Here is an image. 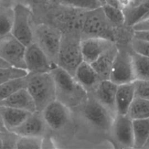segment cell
<instances>
[{"instance_id":"20","label":"cell","mask_w":149,"mask_h":149,"mask_svg":"<svg viewBox=\"0 0 149 149\" xmlns=\"http://www.w3.org/2000/svg\"><path fill=\"white\" fill-rule=\"evenodd\" d=\"M125 18V25L132 27L141 21L149 12V0L136 5H129L123 9Z\"/></svg>"},{"instance_id":"7","label":"cell","mask_w":149,"mask_h":149,"mask_svg":"<svg viewBox=\"0 0 149 149\" xmlns=\"http://www.w3.org/2000/svg\"><path fill=\"white\" fill-rule=\"evenodd\" d=\"M13 9L14 19L10 33L27 46L33 41V11L26 3H16Z\"/></svg>"},{"instance_id":"1","label":"cell","mask_w":149,"mask_h":149,"mask_svg":"<svg viewBox=\"0 0 149 149\" xmlns=\"http://www.w3.org/2000/svg\"><path fill=\"white\" fill-rule=\"evenodd\" d=\"M41 112L56 147L69 148L73 125L72 109L55 100Z\"/></svg>"},{"instance_id":"25","label":"cell","mask_w":149,"mask_h":149,"mask_svg":"<svg viewBox=\"0 0 149 149\" xmlns=\"http://www.w3.org/2000/svg\"><path fill=\"white\" fill-rule=\"evenodd\" d=\"M13 6L0 3V38L11 33L14 19Z\"/></svg>"},{"instance_id":"2","label":"cell","mask_w":149,"mask_h":149,"mask_svg":"<svg viewBox=\"0 0 149 149\" xmlns=\"http://www.w3.org/2000/svg\"><path fill=\"white\" fill-rule=\"evenodd\" d=\"M51 73L54 80L56 100L72 109L87 99L88 93L73 76L58 66L53 68Z\"/></svg>"},{"instance_id":"22","label":"cell","mask_w":149,"mask_h":149,"mask_svg":"<svg viewBox=\"0 0 149 149\" xmlns=\"http://www.w3.org/2000/svg\"><path fill=\"white\" fill-rule=\"evenodd\" d=\"M131 56L135 80H149V57L131 49Z\"/></svg>"},{"instance_id":"40","label":"cell","mask_w":149,"mask_h":149,"mask_svg":"<svg viewBox=\"0 0 149 149\" xmlns=\"http://www.w3.org/2000/svg\"><path fill=\"white\" fill-rule=\"evenodd\" d=\"M144 1H146V0H133L132 3L130 4V5H136V4H138L141 2H143Z\"/></svg>"},{"instance_id":"5","label":"cell","mask_w":149,"mask_h":149,"mask_svg":"<svg viewBox=\"0 0 149 149\" xmlns=\"http://www.w3.org/2000/svg\"><path fill=\"white\" fill-rule=\"evenodd\" d=\"M33 41L57 66L62 33L56 27L44 22H33Z\"/></svg>"},{"instance_id":"14","label":"cell","mask_w":149,"mask_h":149,"mask_svg":"<svg viewBox=\"0 0 149 149\" xmlns=\"http://www.w3.org/2000/svg\"><path fill=\"white\" fill-rule=\"evenodd\" d=\"M118 84L110 79L101 80L91 94L98 102L104 106L115 117L116 94Z\"/></svg>"},{"instance_id":"32","label":"cell","mask_w":149,"mask_h":149,"mask_svg":"<svg viewBox=\"0 0 149 149\" xmlns=\"http://www.w3.org/2000/svg\"><path fill=\"white\" fill-rule=\"evenodd\" d=\"M136 96L149 100V80H135Z\"/></svg>"},{"instance_id":"43","label":"cell","mask_w":149,"mask_h":149,"mask_svg":"<svg viewBox=\"0 0 149 149\" xmlns=\"http://www.w3.org/2000/svg\"><path fill=\"white\" fill-rule=\"evenodd\" d=\"M100 1L101 2V5H102V6L105 3V0H100Z\"/></svg>"},{"instance_id":"17","label":"cell","mask_w":149,"mask_h":149,"mask_svg":"<svg viewBox=\"0 0 149 149\" xmlns=\"http://www.w3.org/2000/svg\"><path fill=\"white\" fill-rule=\"evenodd\" d=\"M134 83L118 85L116 94V115H127L130 106L136 97Z\"/></svg>"},{"instance_id":"28","label":"cell","mask_w":149,"mask_h":149,"mask_svg":"<svg viewBox=\"0 0 149 149\" xmlns=\"http://www.w3.org/2000/svg\"><path fill=\"white\" fill-rule=\"evenodd\" d=\"M61 3L75 8L89 10L102 6L100 0H58Z\"/></svg>"},{"instance_id":"11","label":"cell","mask_w":149,"mask_h":149,"mask_svg":"<svg viewBox=\"0 0 149 149\" xmlns=\"http://www.w3.org/2000/svg\"><path fill=\"white\" fill-rule=\"evenodd\" d=\"M111 132L118 144L123 147L134 148L132 119L127 115L117 114L115 116Z\"/></svg>"},{"instance_id":"26","label":"cell","mask_w":149,"mask_h":149,"mask_svg":"<svg viewBox=\"0 0 149 149\" xmlns=\"http://www.w3.org/2000/svg\"><path fill=\"white\" fill-rule=\"evenodd\" d=\"M104 12L109 22L116 28L125 26V18L123 9L107 3L102 6Z\"/></svg>"},{"instance_id":"18","label":"cell","mask_w":149,"mask_h":149,"mask_svg":"<svg viewBox=\"0 0 149 149\" xmlns=\"http://www.w3.org/2000/svg\"><path fill=\"white\" fill-rule=\"evenodd\" d=\"M117 51L118 47L115 43L91 63L102 80L109 79L111 68Z\"/></svg>"},{"instance_id":"10","label":"cell","mask_w":149,"mask_h":149,"mask_svg":"<svg viewBox=\"0 0 149 149\" xmlns=\"http://www.w3.org/2000/svg\"><path fill=\"white\" fill-rule=\"evenodd\" d=\"M24 63L28 73L51 72L54 65L44 52L33 42L26 47Z\"/></svg>"},{"instance_id":"15","label":"cell","mask_w":149,"mask_h":149,"mask_svg":"<svg viewBox=\"0 0 149 149\" xmlns=\"http://www.w3.org/2000/svg\"><path fill=\"white\" fill-rule=\"evenodd\" d=\"M73 76L88 94L95 90L102 80L92 65L84 61L76 70Z\"/></svg>"},{"instance_id":"4","label":"cell","mask_w":149,"mask_h":149,"mask_svg":"<svg viewBox=\"0 0 149 149\" xmlns=\"http://www.w3.org/2000/svg\"><path fill=\"white\" fill-rule=\"evenodd\" d=\"M26 88L35 102L37 111H42L56 100L55 83L51 72L28 73Z\"/></svg>"},{"instance_id":"36","label":"cell","mask_w":149,"mask_h":149,"mask_svg":"<svg viewBox=\"0 0 149 149\" xmlns=\"http://www.w3.org/2000/svg\"><path fill=\"white\" fill-rule=\"evenodd\" d=\"M26 0H0V3L14 6L18 3H26Z\"/></svg>"},{"instance_id":"31","label":"cell","mask_w":149,"mask_h":149,"mask_svg":"<svg viewBox=\"0 0 149 149\" xmlns=\"http://www.w3.org/2000/svg\"><path fill=\"white\" fill-rule=\"evenodd\" d=\"M2 148H16L19 136L15 132L5 130L1 132Z\"/></svg>"},{"instance_id":"34","label":"cell","mask_w":149,"mask_h":149,"mask_svg":"<svg viewBox=\"0 0 149 149\" xmlns=\"http://www.w3.org/2000/svg\"><path fill=\"white\" fill-rule=\"evenodd\" d=\"M133 36L149 41V31H133Z\"/></svg>"},{"instance_id":"3","label":"cell","mask_w":149,"mask_h":149,"mask_svg":"<svg viewBox=\"0 0 149 149\" xmlns=\"http://www.w3.org/2000/svg\"><path fill=\"white\" fill-rule=\"evenodd\" d=\"M118 28L115 27L109 22L102 6L86 10L80 33L81 40L91 37H100L116 42Z\"/></svg>"},{"instance_id":"6","label":"cell","mask_w":149,"mask_h":149,"mask_svg":"<svg viewBox=\"0 0 149 149\" xmlns=\"http://www.w3.org/2000/svg\"><path fill=\"white\" fill-rule=\"evenodd\" d=\"M81 37L77 34H62L59 50L57 66L72 76L83 61L81 47Z\"/></svg>"},{"instance_id":"27","label":"cell","mask_w":149,"mask_h":149,"mask_svg":"<svg viewBox=\"0 0 149 149\" xmlns=\"http://www.w3.org/2000/svg\"><path fill=\"white\" fill-rule=\"evenodd\" d=\"M43 137L34 136H19L16 148L41 149L42 147Z\"/></svg>"},{"instance_id":"24","label":"cell","mask_w":149,"mask_h":149,"mask_svg":"<svg viewBox=\"0 0 149 149\" xmlns=\"http://www.w3.org/2000/svg\"><path fill=\"white\" fill-rule=\"evenodd\" d=\"M27 75L10 79L1 83L0 84V101L8 98L17 91L26 88Z\"/></svg>"},{"instance_id":"29","label":"cell","mask_w":149,"mask_h":149,"mask_svg":"<svg viewBox=\"0 0 149 149\" xmlns=\"http://www.w3.org/2000/svg\"><path fill=\"white\" fill-rule=\"evenodd\" d=\"M28 72L25 69L12 66L0 68V84L10 79L26 76Z\"/></svg>"},{"instance_id":"12","label":"cell","mask_w":149,"mask_h":149,"mask_svg":"<svg viewBox=\"0 0 149 149\" xmlns=\"http://www.w3.org/2000/svg\"><path fill=\"white\" fill-rule=\"evenodd\" d=\"M10 131L19 136L44 137L50 134L42 112L38 111L31 112L20 126Z\"/></svg>"},{"instance_id":"33","label":"cell","mask_w":149,"mask_h":149,"mask_svg":"<svg viewBox=\"0 0 149 149\" xmlns=\"http://www.w3.org/2000/svg\"><path fill=\"white\" fill-rule=\"evenodd\" d=\"M132 28L133 31H149V19L140 21Z\"/></svg>"},{"instance_id":"8","label":"cell","mask_w":149,"mask_h":149,"mask_svg":"<svg viewBox=\"0 0 149 149\" xmlns=\"http://www.w3.org/2000/svg\"><path fill=\"white\" fill-rule=\"evenodd\" d=\"M117 45V44H116ZM118 51L111 70L109 79L116 84L135 81L130 51L123 46L118 45Z\"/></svg>"},{"instance_id":"38","label":"cell","mask_w":149,"mask_h":149,"mask_svg":"<svg viewBox=\"0 0 149 149\" xmlns=\"http://www.w3.org/2000/svg\"><path fill=\"white\" fill-rule=\"evenodd\" d=\"M10 66L6 63L5 61H4L3 59H2L0 58V68H6V67H10Z\"/></svg>"},{"instance_id":"30","label":"cell","mask_w":149,"mask_h":149,"mask_svg":"<svg viewBox=\"0 0 149 149\" xmlns=\"http://www.w3.org/2000/svg\"><path fill=\"white\" fill-rule=\"evenodd\" d=\"M130 44V47L134 52L149 57V41L133 36Z\"/></svg>"},{"instance_id":"21","label":"cell","mask_w":149,"mask_h":149,"mask_svg":"<svg viewBox=\"0 0 149 149\" xmlns=\"http://www.w3.org/2000/svg\"><path fill=\"white\" fill-rule=\"evenodd\" d=\"M134 148L145 147L149 140V119L132 120Z\"/></svg>"},{"instance_id":"19","label":"cell","mask_w":149,"mask_h":149,"mask_svg":"<svg viewBox=\"0 0 149 149\" xmlns=\"http://www.w3.org/2000/svg\"><path fill=\"white\" fill-rule=\"evenodd\" d=\"M3 125L6 130H12L20 126L31 112L16 108L0 105Z\"/></svg>"},{"instance_id":"35","label":"cell","mask_w":149,"mask_h":149,"mask_svg":"<svg viewBox=\"0 0 149 149\" xmlns=\"http://www.w3.org/2000/svg\"><path fill=\"white\" fill-rule=\"evenodd\" d=\"M105 3L113 7L123 9V6L119 0H105Z\"/></svg>"},{"instance_id":"44","label":"cell","mask_w":149,"mask_h":149,"mask_svg":"<svg viewBox=\"0 0 149 149\" xmlns=\"http://www.w3.org/2000/svg\"><path fill=\"white\" fill-rule=\"evenodd\" d=\"M149 147V140H148V142H147V144H146L145 147Z\"/></svg>"},{"instance_id":"41","label":"cell","mask_w":149,"mask_h":149,"mask_svg":"<svg viewBox=\"0 0 149 149\" xmlns=\"http://www.w3.org/2000/svg\"><path fill=\"white\" fill-rule=\"evenodd\" d=\"M149 19V12L146 14V15L144 17V18L141 20H144V19Z\"/></svg>"},{"instance_id":"37","label":"cell","mask_w":149,"mask_h":149,"mask_svg":"<svg viewBox=\"0 0 149 149\" xmlns=\"http://www.w3.org/2000/svg\"><path fill=\"white\" fill-rule=\"evenodd\" d=\"M119 1L120 2L121 5H122L123 9L125 7L130 5L132 3L133 0H119Z\"/></svg>"},{"instance_id":"42","label":"cell","mask_w":149,"mask_h":149,"mask_svg":"<svg viewBox=\"0 0 149 149\" xmlns=\"http://www.w3.org/2000/svg\"><path fill=\"white\" fill-rule=\"evenodd\" d=\"M1 132H0V148H2V138H1Z\"/></svg>"},{"instance_id":"39","label":"cell","mask_w":149,"mask_h":149,"mask_svg":"<svg viewBox=\"0 0 149 149\" xmlns=\"http://www.w3.org/2000/svg\"><path fill=\"white\" fill-rule=\"evenodd\" d=\"M5 130H6V129H5L4 125H3V123L2 116H1V109H0V132L3 131Z\"/></svg>"},{"instance_id":"16","label":"cell","mask_w":149,"mask_h":149,"mask_svg":"<svg viewBox=\"0 0 149 149\" xmlns=\"http://www.w3.org/2000/svg\"><path fill=\"white\" fill-rule=\"evenodd\" d=\"M0 105L16 108L33 112L37 111L35 102L26 88H22L0 101Z\"/></svg>"},{"instance_id":"13","label":"cell","mask_w":149,"mask_h":149,"mask_svg":"<svg viewBox=\"0 0 149 149\" xmlns=\"http://www.w3.org/2000/svg\"><path fill=\"white\" fill-rule=\"evenodd\" d=\"M116 42L100 37L81 40L80 47L84 61L91 63Z\"/></svg>"},{"instance_id":"23","label":"cell","mask_w":149,"mask_h":149,"mask_svg":"<svg viewBox=\"0 0 149 149\" xmlns=\"http://www.w3.org/2000/svg\"><path fill=\"white\" fill-rule=\"evenodd\" d=\"M127 115L132 120L149 119V100L136 96Z\"/></svg>"},{"instance_id":"9","label":"cell","mask_w":149,"mask_h":149,"mask_svg":"<svg viewBox=\"0 0 149 149\" xmlns=\"http://www.w3.org/2000/svg\"><path fill=\"white\" fill-rule=\"evenodd\" d=\"M26 47L25 45L10 33L0 38V58L10 66L26 70Z\"/></svg>"}]
</instances>
